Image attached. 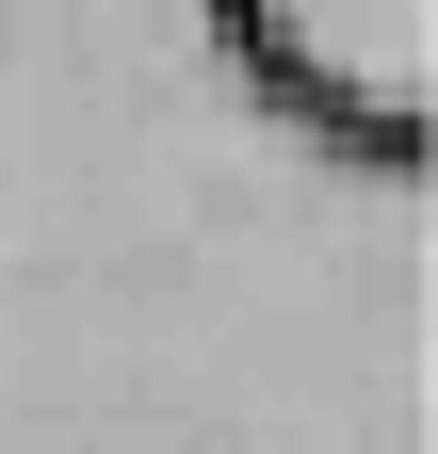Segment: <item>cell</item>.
<instances>
[{
	"label": "cell",
	"instance_id": "2",
	"mask_svg": "<svg viewBox=\"0 0 438 454\" xmlns=\"http://www.w3.org/2000/svg\"><path fill=\"white\" fill-rule=\"evenodd\" d=\"M211 17L293 130L438 162V0H211Z\"/></svg>",
	"mask_w": 438,
	"mask_h": 454
},
{
	"label": "cell",
	"instance_id": "1",
	"mask_svg": "<svg viewBox=\"0 0 438 454\" xmlns=\"http://www.w3.org/2000/svg\"><path fill=\"white\" fill-rule=\"evenodd\" d=\"M0 454H438V162L293 130L211 0H0Z\"/></svg>",
	"mask_w": 438,
	"mask_h": 454
}]
</instances>
